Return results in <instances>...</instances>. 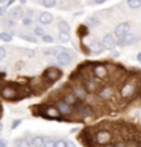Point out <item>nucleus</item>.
<instances>
[{
  "instance_id": "nucleus-40",
  "label": "nucleus",
  "mask_w": 141,
  "mask_h": 147,
  "mask_svg": "<svg viewBox=\"0 0 141 147\" xmlns=\"http://www.w3.org/2000/svg\"><path fill=\"white\" fill-rule=\"evenodd\" d=\"M137 61L141 63V52H138V54H137Z\"/></svg>"
},
{
  "instance_id": "nucleus-44",
  "label": "nucleus",
  "mask_w": 141,
  "mask_h": 147,
  "mask_svg": "<svg viewBox=\"0 0 141 147\" xmlns=\"http://www.w3.org/2000/svg\"><path fill=\"white\" fill-rule=\"evenodd\" d=\"M4 1H7V0H0V3H4Z\"/></svg>"
},
{
  "instance_id": "nucleus-16",
  "label": "nucleus",
  "mask_w": 141,
  "mask_h": 147,
  "mask_svg": "<svg viewBox=\"0 0 141 147\" xmlns=\"http://www.w3.org/2000/svg\"><path fill=\"white\" fill-rule=\"evenodd\" d=\"M60 114L58 111L56 107H48V109L45 110V118H49V120H53V118H58V115Z\"/></svg>"
},
{
  "instance_id": "nucleus-22",
  "label": "nucleus",
  "mask_w": 141,
  "mask_h": 147,
  "mask_svg": "<svg viewBox=\"0 0 141 147\" xmlns=\"http://www.w3.org/2000/svg\"><path fill=\"white\" fill-rule=\"evenodd\" d=\"M128 6L130 8H140L141 0H128Z\"/></svg>"
},
{
  "instance_id": "nucleus-20",
  "label": "nucleus",
  "mask_w": 141,
  "mask_h": 147,
  "mask_svg": "<svg viewBox=\"0 0 141 147\" xmlns=\"http://www.w3.org/2000/svg\"><path fill=\"white\" fill-rule=\"evenodd\" d=\"M86 24H88L89 28H96V26L100 25V19L96 18V17H90V18H88Z\"/></svg>"
},
{
  "instance_id": "nucleus-24",
  "label": "nucleus",
  "mask_w": 141,
  "mask_h": 147,
  "mask_svg": "<svg viewBox=\"0 0 141 147\" xmlns=\"http://www.w3.org/2000/svg\"><path fill=\"white\" fill-rule=\"evenodd\" d=\"M59 40H60L62 43H67V41L70 40V34L67 32H59Z\"/></svg>"
},
{
  "instance_id": "nucleus-46",
  "label": "nucleus",
  "mask_w": 141,
  "mask_h": 147,
  "mask_svg": "<svg viewBox=\"0 0 141 147\" xmlns=\"http://www.w3.org/2000/svg\"><path fill=\"white\" fill-rule=\"evenodd\" d=\"M25 1H26V0H21V3H25Z\"/></svg>"
},
{
  "instance_id": "nucleus-12",
  "label": "nucleus",
  "mask_w": 141,
  "mask_h": 147,
  "mask_svg": "<svg viewBox=\"0 0 141 147\" xmlns=\"http://www.w3.org/2000/svg\"><path fill=\"white\" fill-rule=\"evenodd\" d=\"M97 95H99V98H100V99H103V100H108V99H111V98H112V95H114V91H112V88H111V87H103V88H100V90H99Z\"/></svg>"
},
{
  "instance_id": "nucleus-8",
  "label": "nucleus",
  "mask_w": 141,
  "mask_h": 147,
  "mask_svg": "<svg viewBox=\"0 0 141 147\" xmlns=\"http://www.w3.org/2000/svg\"><path fill=\"white\" fill-rule=\"evenodd\" d=\"M55 107L58 109V111L60 113V114H63V115L71 114V106L66 102V100H63V99L59 100V102H56V106H55Z\"/></svg>"
},
{
  "instance_id": "nucleus-35",
  "label": "nucleus",
  "mask_w": 141,
  "mask_h": 147,
  "mask_svg": "<svg viewBox=\"0 0 141 147\" xmlns=\"http://www.w3.org/2000/svg\"><path fill=\"white\" fill-rule=\"evenodd\" d=\"M66 147H77V146H76V143H74V142L67 140L66 142Z\"/></svg>"
},
{
  "instance_id": "nucleus-34",
  "label": "nucleus",
  "mask_w": 141,
  "mask_h": 147,
  "mask_svg": "<svg viewBox=\"0 0 141 147\" xmlns=\"http://www.w3.org/2000/svg\"><path fill=\"white\" fill-rule=\"evenodd\" d=\"M55 147H66V142H64V140L55 142Z\"/></svg>"
},
{
  "instance_id": "nucleus-21",
  "label": "nucleus",
  "mask_w": 141,
  "mask_h": 147,
  "mask_svg": "<svg viewBox=\"0 0 141 147\" xmlns=\"http://www.w3.org/2000/svg\"><path fill=\"white\" fill-rule=\"evenodd\" d=\"M11 17H13L14 19H18L22 17V8L21 7H15V8H13V11H11Z\"/></svg>"
},
{
  "instance_id": "nucleus-31",
  "label": "nucleus",
  "mask_w": 141,
  "mask_h": 147,
  "mask_svg": "<svg viewBox=\"0 0 141 147\" xmlns=\"http://www.w3.org/2000/svg\"><path fill=\"white\" fill-rule=\"evenodd\" d=\"M22 38H25V40L30 41V43H37L36 37H30V34H22Z\"/></svg>"
},
{
  "instance_id": "nucleus-30",
  "label": "nucleus",
  "mask_w": 141,
  "mask_h": 147,
  "mask_svg": "<svg viewBox=\"0 0 141 147\" xmlns=\"http://www.w3.org/2000/svg\"><path fill=\"white\" fill-rule=\"evenodd\" d=\"M45 33H44V30H43V28H40V26H37V28H34V36H44Z\"/></svg>"
},
{
  "instance_id": "nucleus-14",
  "label": "nucleus",
  "mask_w": 141,
  "mask_h": 147,
  "mask_svg": "<svg viewBox=\"0 0 141 147\" xmlns=\"http://www.w3.org/2000/svg\"><path fill=\"white\" fill-rule=\"evenodd\" d=\"M39 21L40 24H43V25H49L53 21V15L51 13H41L39 17Z\"/></svg>"
},
{
  "instance_id": "nucleus-27",
  "label": "nucleus",
  "mask_w": 141,
  "mask_h": 147,
  "mask_svg": "<svg viewBox=\"0 0 141 147\" xmlns=\"http://www.w3.org/2000/svg\"><path fill=\"white\" fill-rule=\"evenodd\" d=\"M44 147H55V140L51 138H45L44 139Z\"/></svg>"
},
{
  "instance_id": "nucleus-37",
  "label": "nucleus",
  "mask_w": 141,
  "mask_h": 147,
  "mask_svg": "<svg viewBox=\"0 0 141 147\" xmlns=\"http://www.w3.org/2000/svg\"><path fill=\"white\" fill-rule=\"evenodd\" d=\"M0 147H7V142L4 139H0Z\"/></svg>"
},
{
  "instance_id": "nucleus-7",
  "label": "nucleus",
  "mask_w": 141,
  "mask_h": 147,
  "mask_svg": "<svg viewBox=\"0 0 141 147\" xmlns=\"http://www.w3.org/2000/svg\"><path fill=\"white\" fill-rule=\"evenodd\" d=\"M56 62L60 66H69L71 63V55L66 51H60L56 55Z\"/></svg>"
},
{
  "instance_id": "nucleus-32",
  "label": "nucleus",
  "mask_w": 141,
  "mask_h": 147,
  "mask_svg": "<svg viewBox=\"0 0 141 147\" xmlns=\"http://www.w3.org/2000/svg\"><path fill=\"white\" fill-rule=\"evenodd\" d=\"M21 124H22V120H15V121H13V124H11V129H17Z\"/></svg>"
},
{
  "instance_id": "nucleus-5",
  "label": "nucleus",
  "mask_w": 141,
  "mask_h": 147,
  "mask_svg": "<svg viewBox=\"0 0 141 147\" xmlns=\"http://www.w3.org/2000/svg\"><path fill=\"white\" fill-rule=\"evenodd\" d=\"M73 94L76 95V98L78 100H85L86 96H88V90L84 87L82 84H76L73 87Z\"/></svg>"
},
{
  "instance_id": "nucleus-1",
  "label": "nucleus",
  "mask_w": 141,
  "mask_h": 147,
  "mask_svg": "<svg viewBox=\"0 0 141 147\" xmlns=\"http://www.w3.org/2000/svg\"><path fill=\"white\" fill-rule=\"evenodd\" d=\"M0 94L4 99H8V100H15L18 99V85L17 84H10V85H6L0 90Z\"/></svg>"
},
{
  "instance_id": "nucleus-6",
  "label": "nucleus",
  "mask_w": 141,
  "mask_h": 147,
  "mask_svg": "<svg viewBox=\"0 0 141 147\" xmlns=\"http://www.w3.org/2000/svg\"><path fill=\"white\" fill-rule=\"evenodd\" d=\"M93 76L99 80H104L108 76V69L104 65H95L93 66Z\"/></svg>"
},
{
  "instance_id": "nucleus-25",
  "label": "nucleus",
  "mask_w": 141,
  "mask_h": 147,
  "mask_svg": "<svg viewBox=\"0 0 141 147\" xmlns=\"http://www.w3.org/2000/svg\"><path fill=\"white\" fill-rule=\"evenodd\" d=\"M41 4L44 7H47V8H52V7L56 6V0H43Z\"/></svg>"
},
{
  "instance_id": "nucleus-39",
  "label": "nucleus",
  "mask_w": 141,
  "mask_h": 147,
  "mask_svg": "<svg viewBox=\"0 0 141 147\" xmlns=\"http://www.w3.org/2000/svg\"><path fill=\"white\" fill-rule=\"evenodd\" d=\"M104 1H106V0H95L96 4H102V3H104Z\"/></svg>"
},
{
  "instance_id": "nucleus-42",
  "label": "nucleus",
  "mask_w": 141,
  "mask_h": 147,
  "mask_svg": "<svg viewBox=\"0 0 141 147\" xmlns=\"http://www.w3.org/2000/svg\"><path fill=\"white\" fill-rule=\"evenodd\" d=\"M103 147H116V146H114V144H104Z\"/></svg>"
},
{
  "instance_id": "nucleus-43",
  "label": "nucleus",
  "mask_w": 141,
  "mask_h": 147,
  "mask_svg": "<svg viewBox=\"0 0 141 147\" xmlns=\"http://www.w3.org/2000/svg\"><path fill=\"white\" fill-rule=\"evenodd\" d=\"M0 131H3V124L0 122Z\"/></svg>"
},
{
  "instance_id": "nucleus-38",
  "label": "nucleus",
  "mask_w": 141,
  "mask_h": 147,
  "mask_svg": "<svg viewBox=\"0 0 141 147\" xmlns=\"http://www.w3.org/2000/svg\"><path fill=\"white\" fill-rule=\"evenodd\" d=\"M15 1V0H7V7H10V6H13V3Z\"/></svg>"
},
{
  "instance_id": "nucleus-19",
  "label": "nucleus",
  "mask_w": 141,
  "mask_h": 147,
  "mask_svg": "<svg viewBox=\"0 0 141 147\" xmlns=\"http://www.w3.org/2000/svg\"><path fill=\"white\" fill-rule=\"evenodd\" d=\"M58 29L59 32H70V25H69V22H66V21H60L58 25Z\"/></svg>"
},
{
  "instance_id": "nucleus-41",
  "label": "nucleus",
  "mask_w": 141,
  "mask_h": 147,
  "mask_svg": "<svg viewBox=\"0 0 141 147\" xmlns=\"http://www.w3.org/2000/svg\"><path fill=\"white\" fill-rule=\"evenodd\" d=\"M112 57H114V58H118V57H119V54H118L116 51H114V52H112Z\"/></svg>"
},
{
  "instance_id": "nucleus-18",
  "label": "nucleus",
  "mask_w": 141,
  "mask_h": 147,
  "mask_svg": "<svg viewBox=\"0 0 141 147\" xmlns=\"http://www.w3.org/2000/svg\"><path fill=\"white\" fill-rule=\"evenodd\" d=\"M33 147H44V138L43 136H34L32 139Z\"/></svg>"
},
{
  "instance_id": "nucleus-10",
  "label": "nucleus",
  "mask_w": 141,
  "mask_h": 147,
  "mask_svg": "<svg viewBox=\"0 0 141 147\" xmlns=\"http://www.w3.org/2000/svg\"><path fill=\"white\" fill-rule=\"evenodd\" d=\"M103 45H104V48L106 50H114L115 48V45H116V40L115 37L112 36V34H106L104 37H103Z\"/></svg>"
},
{
  "instance_id": "nucleus-9",
  "label": "nucleus",
  "mask_w": 141,
  "mask_h": 147,
  "mask_svg": "<svg viewBox=\"0 0 141 147\" xmlns=\"http://www.w3.org/2000/svg\"><path fill=\"white\" fill-rule=\"evenodd\" d=\"M136 41V36L133 33H126V34H123L122 37H118V41H116V44L118 45H129L132 44V43H134Z\"/></svg>"
},
{
  "instance_id": "nucleus-33",
  "label": "nucleus",
  "mask_w": 141,
  "mask_h": 147,
  "mask_svg": "<svg viewBox=\"0 0 141 147\" xmlns=\"http://www.w3.org/2000/svg\"><path fill=\"white\" fill-rule=\"evenodd\" d=\"M6 57V48L4 47H0V61H3Z\"/></svg>"
},
{
  "instance_id": "nucleus-13",
  "label": "nucleus",
  "mask_w": 141,
  "mask_h": 147,
  "mask_svg": "<svg viewBox=\"0 0 141 147\" xmlns=\"http://www.w3.org/2000/svg\"><path fill=\"white\" fill-rule=\"evenodd\" d=\"M103 50H106V48H104L103 43H100V41H92L89 44V51L92 52V54H95V55L102 54Z\"/></svg>"
},
{
  "instance_id": "nucleus-36",
  "label": "nucleus",
  "mask_w": 141,
  "mask_h": 147,
  "mask_svg": "<svg viewBox=\"0 0 141 147\" xmlns=\"http://www.w3.org/2000/svg\"><path fill=\"white\" fill-rule=\"evenodd\" d=\"M7 13V8L6 7H0V17H3L4 14Z\"/></svg>"
},
{
  "instance_id": "nucleus-2",
  "label": "nucleus",
  "mask_w": 141,
  "mask_h": 147,
  "mask_svg": "<svg viewBox=\"0 0 141 147\" xmlns=\"http://www.w3.org/2000/svg\"><path fill=\"white\" fill-rule=\"evenodd\" d=\"M136 91H137L136 84L132 83V81H126V83L122 85L121 91H119V94H121L122 98H125V99H130V98H132V96L136 94Z\"/></svg>"
},
{
  "instance_id": "nucleus-17",
  "label": "nucleus",
  "mask_w": 141,
  "mask_h": 147,
  "mask_svg": "<svg viewBox=\"0 0 141 147\" xmlns=\"http://www.w3.org/2000/svg\"><path fill=\"white\" fill-rule=\"evenodd\" d=\"M63 100H66V102L69 103L70 106H76V105H77V102H78V99L76 98V95H74L73 92H67V94L64 95Z\"/></svg>"
},
{
  "instance_id": "nucleus-3",
  "label": "nucleus",
  "mask_w": 141,
  "mask_h": 147,
  "mask_svg": "<svg viewBox=\"0 0 141 147\" xmlns=\"http://www.w3.org/2000/svg\"><path fill=\"white\" fill-rule=\"evenodd\" d=\"M111 138L112 136H111V134H110L108 131L100 129L95 135V142H96L97 144H100V146H104V144H108L110 142H111Z\"/></svg>"
},
{
  "instance_id": "nucleus-15",
  "label": "nucleus",
  "mask_w": 141,
  "mask_h": 147,
  "mask_svg": "<svg viewBox=\"0 0 141 147\" xmlns=\"http://www.w3.org/2000/svg\"><path fill=\"white\" fill-rule=\"evenodd\" d=\"M77 113H78V115H80L81 118H85V117L90 115V113H92V109H90L89 106L81 105V106H78V107H77Z\"/></svg>"
},
{
  "instance_id": "nucleus-28",
  "label": "nucleus",
  "mask_w": 141,
  "mask_h": 147,
  "mask_svg": "<svg viewBox=\"0 0 141 147\" xmlns=\"http://www.w3.org/2000/svg\"><path fill=\"white\" fill-rule=\"evenodd\" d=\"M22 24L25 26H30V25H33V19H32V17H23L22 18Z\"/></svg>"
},
{
  "instance_id": "nucleus-45",
  "label": "nucleus",
  "mask_w": 141,
  "mask_h": 147,
  "mask_svg": "<svg viewBox=\"0 0 141 147\" xmlns=\"http://www.w3.org/2000/svg\"><path fill=\"white\" fill-rule=\"evenodd\" d=\"M1 78H3V74H0V81H1Z\"/></svg>"
},
{
  "instance_id": "nucleus-26",
  "label": "nucleus",
  "mask_w": 141,
  "mask_h": 147,
  "mask_svg": "<svg viewBox=\"0 0 141 147\" xmlns=\"http://www.w3.org/2000/svg\"><path fill=\"white\" fill-rule=\"evenodd\" d=\"M17 147H32V143H29L26 139H19L17 140Z\"/></svg>"
},
{
  "instance_id": "nucleus-11",
  "label": "nucleus",
  "mask_w": 141,
  "mask_h": 147,
  "mask_svg": "<svg viewBox=\"0 0 141 147\" xmlns=\"http://www.w3.org/2000/svg\"><path fill=\"white\" fill-rule=\"evenodd\" d=\"M129 30H130V24H128V22H122L119 25H116L114 33H115L116 37H122L123 34L129 33Z\"/></svg>"
},
{
  "instance_id": "nucleus-4",
  "label": "nucleus",
  "mask_w": 141,
  "mask_h": 147,
  "mask_svg": "<svg viewBox=\"0 0 141 147\" xmlns=\"http://www.w3.org/2000/svg\"><path fill=\"white\" fill-rule=\"evenodd\" d=\"M60 76H62V71L59 70V69H56V67H48V69L44 71V77L48 81H51V83L59 80Z\"/></svg>"
},
{
  "instance_id": "nucleus-29",
  "label": "nucleus",
  "mask_w": 141,
  "mask_h": 147,
  "mask_svg": "<svg viewBox=\"0 0 141 147\" xmlns=\"http://www.w3.org/2000/svg\"><path fill=\"white\" fill-rule=\"evenodd\" d=\"M41 38H43V41H44V43H48V44L53 43V37H52V36H49V34H44Z\"/></svg>"
},
{
  "instance_id": "nucleus-23",
  "label": "nucleus",
  "mask_w": 141,
  "mask_h": 147,
  "mask_svg": "<svg viewBox=\"0 0 141 147\" xmlns=\"http://www.w3.org/2000/svg\"><path fill=\"white\" fill-rule=\"evenodd\" d=\"M0 40H3V41H6V43H10V41L13 40V36L7 32H1L0 33Z\"/></svg>"
},
{
  "instance_id": "nucleus-47",
  "label": "nucleus",
  "mask_w": 141,
  "mask_h": 147,
  "mask_svg": "<svg viewBox=\"0 0 141 147\" xmlns=\"http://www.w3.org/2000/svg\"><path fill=\"white\" fill-rule=\"evenodd\" d=\"M138 147H141V144H140V146H138Z\"/></svg>"
}]
</instances>
